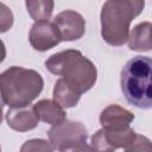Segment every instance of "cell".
Wrapping results in <instances>:
<instances>
[{"label": "cell", "mask_w": 152, "mask_h": 152, "mask_svg": "<svg viewBox=\"0 0 152 152\" xmlns=\"http://www.w3.org/2000/svg\"><path fill=\"white\" fill-rule=\"evenodd\" d=\"M142 0H108L101 10V36L113 46L124 45L129 37V25L144 10Z\"/></svg>", "instance_id": "obj_1"}, {"label": "cell", "mask_w": 152, "mask_h": 152, "mask_svg": "<svg viewBox=\"0 0 152 152\" xmlns=\"http://www.w3.org/2000/svg\"><path fill=\"white\" fill-rule=\"evenodd\" d=\"M44 81L42 75L21 66H10L0 76L1 101L10 108L28 106L42 93Z\"/></svg>", "instance_id": "obj_2"}, {"label": "cell", "mask_w": 152, "mask_h": 152, "mask_svg": "<svg viewBox=\"0 0 152 152\" xmlns=\"http://www.w3.org/2000/svg\"><path fill=\"white\" fill-rule=\"evenodd\" d=\"M45 68L51 74L62 76L81 94L91 89L97 80L95 64L74 49L53 53L45 61Z\"/></svg>", "instance_id": "obj_3"}, {"label": "cell", "mask_w": 152, "mask_h": 152, "mask_svg": "<svg viewBox=\"0 0 152 152\" xmlns=\"http://www.w3.org/2000/svg\"><path fill=\"white\" fill-rule=\"evenodd\" d=\"M120 86L128 103L141 109L152 108V58H131L121 70Z\"/></svg>", "instance_id": "obj_4"}, {"label": "cell", "mask_w": 152, "mask_h": 152, "mask_svg": "<svg viewBox=\"0 0 152 152\" xmlns=\"http://www.w3.org/2000/svg\"><path fill=\"white\" fill-rule=\"evenodd\" d=\"M48 137L53 148L61 152L68 147L87 142L88 133L83 124L64 120L63 122L52 126L48 131Z\"/></svg>", "instance_id": "obj_5"}, {"label": "cell", "mask_w": 152, "mask_h": 152, "mask_svg": "<svg viewBox=\"0 0 152 152\" xmlns=\"http://www.w3.org/2000/svg\"><path fill=\"white\" fill-rule=\"evenodd\" d=\"M52 23L57 27L59 36L64 42L77 40L82 38L86 32V20L78 12L72 10L59 12L53 18Z\"/></svg>", "instance_id": "obj_6"}, {"label": "cell", "mask_w": 152, "mask_h": 152, "mask_svg": "<svg viewBox=\"0 0 152 152\" xmlns=\"http://www.w3.org/2000/svg\"><path fill=\"white\" fill-rule=\"evenodd\" d=\"M28 40L34 50L44 52L58 45L62 42V38L53 23L37 21L30 30Z\"/></svg>", "instance_id": "obj_7"}, {"label": "cell", "mask_w": 152, "mask_h": 152, "mask_svg": "<svg viewBox=\"0 0 152 152\" xmlns=\"http://www.w3.org/2000/svg\"><path fill=\"white\" fill-rule=\"evenodd\" d=\"M133 120L134 114L118 104L107 106L100 114V124L102 128L108 131L127 129Z\"/></svg>", "instance_id": "obj_8"}, {"label": "cell", "mask_w": 152, "mask_h": 152, "mask_svg": "<svg viewBox=\"0 0 152 152\" xmlns=\"http://www.w3.org/2000/svg\"><path fill=\"white\" fill-rule=\"evenodd\" d=\"M5 119L7 125L17 132H27L37 127L39 118L34 107L26 106L20 108H10L6 112Z\"/></svg>", "instance_id": "obj_9"}, {"label": "cell", "mask_w": 152, "mask_h": 152, "mask_svg": "<svg viewBox=\"0 0 152 152\" xmlns=\"http://www.w3.org/2000/svg\"><path fill=\"white\" fill-rule=\"evenodd\" d=\"M128 48L134 51L152 50V24L142 21L133 27L127 40Z\"/></svg>", "instance_id": "obj_10"}, {"label": "cell", "mask_w": 152, "mask_h": 152, "mask_svg": "<svg viewBox=\"0 0 152 152\" xmlns=\"http://www.w3.org/2000/svg\"><path fill=\"white\" fill-rule=\"evenodd\" d=\"M33 107L39 118V121L55 126L65 120L64 108L53 100H40Z\"/></svg>", "instance_id": "obj_11"}, {"label": "cell", "mask_w": 152, "mask_h": 152, "mask_svg": "<svg viewBox=\"0 0 152 152\" xmlns=\"http://www.w3.org/2000/svg\"><path fill=\"white\" fill-rule=\"evenodd\" d=\"M81 95L82 94L63 77L56 81L53 87V94H52L53 101H56L63 108L75 107L78 103Z\"/></svg>", "instance_id": "obj_12"}, {"label": "cell", "mask_w": 152, "mask_h": 152, "mask_svg": "<svg viewBox=\"0 0 152 152\" xmlns=\"http://www.w3.org/2000/svg\"><path fill=\"white\" fill-rule=\"evenodd\" d=\"M26 8L31 18L37 21H49L52 11H53V1L50 0H28L25 2Z\"/></svg>", "instance_id": "obj_13"}, {"label": "cell", "mask_w": 152, "mask_h": 152, "mask_svg": "<svg viewBox=\"0 0 152 152\" xmlns=\"http://www.w3.org/2000/svg\"><path fill=\"white\" fill-rule=\"evenodd\" d=\"M53 150L51 142L44 139H30L20 147V152H53Z\"/></svg>", "instance_id": "obj_14"}, {"label": "cell", "mask_w": 152, "mask_h": 152, "mask_svg": "<svg viewBox=\"0 0 152 152\" xmlns=\"http://www.w3.org/2000/svg\"><path fill=\"white\" fill-rule=\"evenodd\" d=\"M90 146H91L94 152H114L115 151V148L109 144L103 128L99 129L91 137Z\"/></svg>", "instance_id": "obj_15"}, {"label": "cell", "mask_w": 152, "mask_h": 152, "mask_svg": "<svg viewBox=\"0 0 152 152\" xmlns=\"http://www.w3.org/2000/svg\"><path fill=\"white\" fill-rule=\"evenodd\" d=\"M125 152H152V141L145 135L137 134L125 147Z\"/></svg>", "instance_id": "obj_16"}, {"label": "cell", "mask_w": 152, "mask_h": 152, "mask_svg": "<svg viewBox=\"0 0 152 152\" xmlns=\"http://www.w3.org/2000/svg\"><path fill=\"white\" fill-rule=\"evenodd\" d=\"M13 24V14L11 10L5 5L0 4V32L4 33L8 28H11Z\"/></svg>", "instance_id": "obj_17"}, {"label": "cell", "mask_w": 152, "mask_h": 152, "mask_svg": "<svg viewBox=\"0 0 152 152\" xmlns=\"http://www.w3.org/2000/svg\"><path fill=\"white\" fill-rule=\"evenodd\" d=\"M61 152H94V151H93L90 145L84 142V144H80V145H76V146L68 147L65 150H62Z\"/></svg>", "instance_id": "obj_18"}]
</instances>
